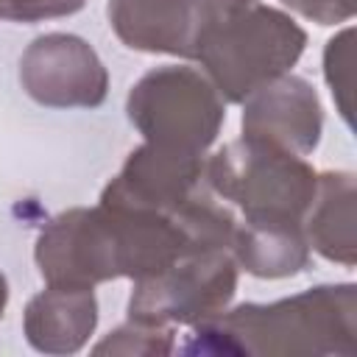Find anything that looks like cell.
Listing matches in <instances>:
<instances>
[{"instance_id": "1", "label": "cell", "mask_w": 357, "mask_h": 357, "mask_svg": "<svg viewBox=\"0 0 357 357\" xmlns=\"http://www.w3.org/2000/svg\"><path fill=\"white\" fill-rule=\"evenodd\" d=\"M187 351L326 354L354 349V287H315L276 304H245L198 324Z\"/></svg>"}, {"instance_id": "2", "label": "cell", "mask_w": 357, "mask_h": 357, "mask_svg": "<svg viewBox=\"0 0 357 357\" xmlns=\"http://www.w3.org/2000/svg\"><path fill=\"white\" fill-rule=\"evenodd\" d=\"M304 42V31L290 17L257 0L209 3L195 59L206 67L218 92L237 103L279 78L301 56Z\"/></svg>"}, {"instance_id": "3", "label": "cell", "mask_w": 357, "mask_h": 357, "mask_svg": "<svg viewBox=\"0 0 357 357\" xmlns=\"http://www.w3.org/2000/svg\"><path fill=\"white\" fill-rule=\"evenodd\" d=\"M206 178L223 198L243 206L245 220L268 223H301L318 187L298 153L248 134L212 156Z\"/></svg>"}, {"instance_id": "4", "label": "cell", "mask_w": 357, "mask_h": 357, "mask_svg": "<svg viewBox=\"0 0 357 357\" xmlns=\"http://www.w3.org/2000/svg\"><path fill=\"white\" fill-rule=\"evenodd\" d=\"M128 117L151 145L204 156L226 112L204 75L190 67H162L131 89Z\"/></svg>"}, {"instance_id": "5", "label": "cell", "mask_w": 357, "mask_h": 357, "mask_svg": "<svg viewBox=\"0 0 357 357\" xmlns=\"http://www.w3.org/2000/svg\"><path fill=\"white\" fill-rule=\"evenodd\" d=\"M237 273L226 248H206L178 257L165 271L137 279L128 315L137 324H204L223 312L234 296Z\"/></svg>"}, {"instance_id": "6", "label": "cell", "mask_w": 357, "mask_h": 357, "mask_svg": "<svg viewBox=\"0 0 357 357\" xmlns=\"http://www.w3.org/2000/svg\"><path fill=\"white\" fill-rule=\"evenodd\" d=\"M20 81L45 106H98L109 86L95 50L73 33L33 39L20 59Z\"/></svg>"}, {"instance_id": "7", "label": "cell", "mask_w": 357, "mask_h": 357, "mask_svg": "<svg viewBox=\"0 0 357 357\" xmlns=\"http://www.w3.org/2000/svg\"><path fill=\"white\" fill-rule=\"evenodd\" d=\"M243 131L304 156L318 145L321 137L318 95L307 81L296 75H279L251 92V100L243 112Z\"/></svg>"}, {"instance_id": "8", "label": "cell", "mask_w": 357, "mask_h": 357, "mask_svg": "<svg viewBox=\"0 0 357 357\" xmlns=\"http://www.w3.org/2000/svg\"><path fill=\"white\" fill-rule=\"evenodd\" d=\"M209 0H109L114 33L137 50L195 59Z\"/></svg>"}, {"instance_id": "9", "label": "cell", "mask_w": 357, "mask_h": 357, "mask_svg": "<svg viewBox=\"0 0 357 357\" xmlns=\"http://www.w3.org/2000/svg\"><path fill=\"white\" fill-rule=\"evenodd\" d=\"M98 321V301L92 287L50 284L25 310L28 343L47 354L78 351Z\"/></svg>"}, {"instance_id": "10", "label": "cell", "mask_w": 357, "mask_h": 357, "mask_svg": "<svg viewBox=\"0 0 357 357\" xmlns=\"http://www.w3.org/2000/svg\"><path fill=\"white\" fill-rule=\"evenodd\" d=\"M231 245L240 265L254 276H290L307 265V240L298 223L245 220L243 229H234Z\"/></svg>"}, {"instance_id": "11", "label": "cell", "mask_w": 357, "mask_h": 357, "mask_svg": "<svg viewBox=\"0 0 357 357\" xmlns=\"http://www.w3.org/2000/svg\"><path fill=\"white\" fill-rule=\"evenodd\" d=\"M354 181L349 173L321 176L307 223L310 243L326 259L354 262Z\"/></svg>"}, {"instance_id": "12", "label": "cell", "mask_w": 357, "mask_h": 357, "mask_svg": "<svg viewBox=\"0 0 357 357\" xmlns=\"http://www.w3.org/2000/svg\"><path fill=\"white\" fill-rule=\"evenodd\" d=\"M84 6V0H0V17L3 20H45V17H61L73 14Z\"/></svg>"}, {"instance_id": "13", "label": "cell", "mask_w": 357, "mask_h": 357, "mask_svg": "<svg viewBox=\"0 0 357 357\" xmlns=\"http://www.w3.org/2000/svg\"><path fill=\"white\" fill-rule=\"evenodd\" d=\"M282 3L293 6L296 11H301L304 17L321 22V25L349 20L351 11H354V0H282Z\"/></svg>"}, {"instance_id": "14", "label": "cell", "mask_w": 357, "mask_h": 357, "mask_svg": "<svg viewBox=\"0 0 357 357\" xmlns=\"http://www.w3.org/2000/svg\"><path fill=\"white\" fill-rule=\"evenodd\" d=\"M6 298H8V287H6V279L0 273V318H3V307H6Z\"/></svg>"}, {"instance_id": "15", "label": "cell", "mask_w": 357, "mask_h": 357, "mask_svg": "<svg viewBox=\"0 0 357 357\" xmlns=\"http://www.w3.org/2000/svg\"><path fill=\"white\" fill-rule=\"evenodd\" d=\"M209 3H215V6H229V3H240V0H209Z\"/></svg>"}]
</instances>
